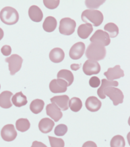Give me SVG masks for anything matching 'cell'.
<instances>
[{"instance_id": "obj_1", "label": "cell", "mask_w": 130, "mask_h": 147, "mask_svg": "<svg viewBox=\"0 0 130 147\" xmlns=\"http://www.w3.org/2000/svg\"><path fill=\"white\" fill-rule=\"evenodd\" d=\"M81 18L86 23L90 24L92 27H99L104 20L103 13L97 10H86L82 13Z\"/></svg>"}, {"instance_id": "obj_2", "label": "cell", "mask_w": 130, "mask_h": 147, "mask_svg": "<svg viewBox=\"0 0 130 147\" xmlns=\"http://www.w3.org/2000/svg\"><path fill=\"white\" fill-rule=\"evenodd\" d=\"M106 49L102 45L92 43L86 50V56L89 60L99 61L104 59L106 56Z\"/></svg>"}, {"instance_id": "obj_3", "label": "cell", "mask_w": 130, "mask_h": 147, "mask_svg": "<svg viewBox=\"0 0 130 147\" xmlns=\"http://www.w3.org/2000/svg\"><path fill=\"white\" fill-rule=\"evenodd\" d=\"M0 19L5 24L13 25L19 20V14L14 7L7 6L3 7L0 12Z\"/></svg>"}, {"instance_id": "obj_4", "label": "cell", "mask_w": 130, "mask_h": 147, "mask_svg": "<svg viewBox=\"0 0 130 147\" xmlns=\"http://www.w3.org/2000/svg\"><path fill=\"white\" fill-rule=\"evenodd\" d=\"M105 96H108L113 101L115 106H117L123 102L124 96L121 90L115 87H108L103 90Z\"/></svg>"}, {"instance_id": "obj_5", "label": "cell", "mask_w": 130, "mask_h": 147, "mask_svg": "<svg viewBox=\"0 0 130 147\" xmlns=\"http://www.w3.org/2000/svg\"><path fill=\"white\" fill-rule=\"evenodd\" d=\"M76 22L70 18H63L59 22V33L62 35H70L75 31Z\"/></svg>"}, {"instance_id": "obj_6", "label": "cell", "mask_w": 130, "mask_h": 147, "mask_svg": "<svg viewBox=\"0 0 130 147\" xmlns=\"http://www.w3.org/2000/svg\"><path fill=\"white\" fill-rule=\"evenodd\" d=\"M5 61L8 63L9 71L10 75H14L20 70L22 67L23 59L18 54H12L10 57L5 58Z\"/></svg>"}, {"instance_id": "obj_7", "label": "cell", "mask_w": 130, "mask_h": 147, "mask_svg": "<svg viewBox=\"0 0 130 147\" xmlns=\"http://www.w3.org/2000/svg\"><path fill=\"white\" fill-rule=\"evenodd\" d=\"M90 40L92 43L102 45L104 47L109 46L111 43V39L108 34L101 29L97 30L90 37Z\"/></svg>"}, {"instance_id": "obj_8", "label": "cell", "mask_w": 130, "mask_h": 147, "mask_svg": "<svg viewBox=\"0 0 130 147\" xmlns=\"http://www.w3.org/2000/svg\"><path fill=\"white\" fill-rule=\"evenodd\" d=\"M1 136L5 142H12L17 137V131L12 124H7L3 126L1 131Z\"/></svg>"}, {"instance_id": "obj_9", "label": "cell", "mask_w": 130, "mask_h": 147, "mask_svg": "<svg viewBox=\"0 0 130 147\" xmlns=\"http://www.w3.org/2000/svg\"><path fill=\"white\" fill-rule=\"evenodd\" d=\"M83 71L86 75L89 76L99 74L101 71V66L97 61L88 59L83 65Z\"/></svg>"}, {"instance_id": "obj_10", "label": "cell", "mask_w": 130, "mask_h": 147, "mask_svg": "<svg viewBox=\"0 0 130 147\" xmlns=\"http://www.w3.org/2000/svg\"><path fill=\"white\" fill-rule=\"evenodd\" d=\"M68 87L67 82L61 79H55L53 80L50 82L49 89L53 93H63L67 91V88Z\"/></svg>"}, {"instance_id": "obj_11", "label": "cell", "mask_w": 130, "mask_h": 147, "mask_svg": "<svg viewBox=\"0 0 130 147\" xmlns=\"http://www.w3.org/2000/svg\"><path fill=\"white\" fill-rule=\"evenodd\" d=\"M86 50L85 44L83 42H78L73 44L69 50V55L71 59L78 60L84 54Z\"/></svg>"}, {"instance_id": "obj_12", "label": "cell", "mask_w": 130, "mask_h": 147, "mask_svg": "<svg viewBox=\"0 0 130 147\" xmlns=\"http://www.w3.org/2000/svg\"><path fill=\"white\" fill-rule=\"evenodd\" d=\"M46 113L47 115L55 122L59 121L63 117L61 109L54 103L49 104L46 107Z\"/></svg>"}, {"instance_id": "obj_13", "label": "cell", "mask_w": 130, "mask_h": 147, "mask_svg": "<svg viewBox=\"0 0 130 147\" xmlns=\"http://www.w3.org/2000/svg\"><path fill=\"white\" fill-rule=\"evenodd\" d=\"M104 75L107 77V80L109 81H113L114 80L123 77L125 75L123 70L121 69L119 65L115 66L113 68H109Z\"/></svg>"}, {"instance_id": "obj_14", "label": "cell", "mask_w": 130, "mask_h": 147, "mask_svg": "<svg viewBox=\"0 0 130 147\" xmlns=\"http://www.w3.org/2000/svg\"><path fill=\"white\" fill-rule=\"evenodd\" d=\"M69 98L68 96H57L51 98V103L55 104L62 111H67L69 109Z\"/></svg>"}, {"instance_id": "obj_15", "label": "cell", "mask_w": 130, "mask_h": 147, "mask_svg": "<svg viewBox=\"0 0 130 147\" xmlns=\"http://www.w3.org/2000/svg\"><path fill=\"white\" fill-rule=\"evenodd\" d=\"M86 108L91 112H97L101 108L102 103L100 100L95 96L88 97L86 100Z\"/></svg>"}, {"instance_id": "obj_16", "label": "cell", "mask_w": 130, "mask_h": 147, "mask_svg": "<svg viewBox=\"0 0 130 147\" xmlns=\"http://www.w3.org/2000/svg\"><path fill=\"white\" fill-rule=\"evenodd\" d=\"M29 16L30 18L35 22H39L43 20V13L37 5H32L29 7Z\"/></svg>"}, {"instance_id": "obj_17", "label": "cell", "mask_w": 130, "mask_h": 147, "mask_svg": "<svg viewBox=\"0 0 130 147\" xmlns=\"http://www.w3.org/2000/svg\"><path fill=\"white\" fill-rule=\"evenodd\" d=\"M13 96L12 92L4 91L0 94V107L3 109H10L12 106L11 98Z\"/></svg>"}, {"instance_id": "obj_18", "label": "cell", "mask_w": 130, "mask_h": 147, "mask_svg": "<svg viewBox=\"0 0 130 147\" xmlns=\"http://www.w3.org/2000/svg\"><path fill=\"white\" fill-rule=\"evenodd\" d=\"M55 125L53 120L49 118H43L39 123V130L43 134L49 133L52 131Z\"/></svg>"}, {"instance_id": "obj_19", "label": "cell", "mask_w": 130, "mask_h": 147, "mask_svg": "<svg viewBox=\"0 0 130 147\" xmlns=\"http://www.w3.org/2000/svg\"><path fill=\"white\" fill-rule=\"evenodd\" d=\"M64 58H65V53L61 48H53L49 53V58L53 63H61L63 60Z\"/></svg>"}, {"instance_id": "obj_20", "label": "cell", "mask_w": 130, "mask_h": 147, "mask_svg": "<svg viewBox=\"0 0 130 147\" xmlns=\"http://www.w3.org/2000/svg\"><path fill=\"white\" fill-rule=\"evenodd\" d=\"M102 84L99 89L97 90V94L99 96L100 98L105 99L106 96L103 94V90L106 88L108 87H117L119 86V83L116 81H109L106 79H103L102 80Z\"/></svg>"}, {"instance_id": "obj_21", "label": "cell", "mask_w": 130, "mask_h": 147, "mask_svg": "<svg viewBox=\"0 0 130 147\" xmlns=\"http://www.w3.org/2000/svg\"><path fill=\"white\" fill-rule=\"evenodd\" d=\"M93 31V27L90 24L85 23L80 24L78 29V35L81 39H86L90 36Z\"/></svg>"}, {"instance_id": "obj_22", "label": "cell", "mask_w": 130, "mask_h": 147, "mask_svg": "<svg viewBox=\"0 0 130 147\" xmlns=\"http://www.w3.org/2000/svg\"><path fill=\"white\" fill-rule=\"evenodd\" d=\"M12 103L16 107H21L25 106L28 103L27 98L24 95L22 92H18L12 98Z\"/></svg>"}, {"instance_id": "obj_23", "label": "cell", "mask_w": 130, "mask_h": 147, "mask_svg": "<svg viewBox=\"0 0 130 147\" xmlns=\"http://www.w3.org/2000/svg\"><path fill=\"white\" fill-rule=\"evenodd\" d=\"M57 20L53 16H47L45 18L43 24V28L44 31L48 33H51L55 31L57 27Z\"/></svg>"}, {"instance_id": "obj_24", "label": "cell", "mask_w": 130, "mask_h": 147, "mask_svg": "<svg viewBox=\"0 0 130 147\" xmlns=\"http://www.w3.org/2000/svg\"><path fill=\"white\" fill-rule=\"evenodd\" d=\"M57 79H61L67 82L68 86H71L73 84V80H74V77H73V73L67 69H62L59 71L57 73Z\"/></svg>"}, {"instance_id": "obj_25", "label": "cell", "mask_w": 130, "mask_h": 147, "mask_svg": "<svg viewBox=\"0 0 130 147\" xmlns=\"http://www.w3.org/2000/svg\"><path fill=\"white\" fill-rule=\"evenodd\" d=\"M45 106V102L43 100L35 99L31 102L30 109L34 114H39L43 111Z\"/></svg>"}, {"instance_id": "obj_26", "label": "cell", "mask_w": 130, "mask_h": 147, "mask_svg": "<svg viewBox=\"0 0 130 147\" xmlns=\"http://www.w3.org/2000/svg\"><path fill=\"white\" fill-rule=\"evenodd\" d=\"M105 32L108 34L109 37L114 38L116 37L119 34V28L117 24L113 22H109L105 25L104 27Z\"/></svg>"}, {"instance_id": "obj_27", "label": "cell", "mask_w": 130, "mask_h": 147, "mask_svg": "<svg viewBox=\"0 0 130 147\" xmlns=\"http://www.w3.org/2000/svg\"><path fill=\"white\" fill-rule=\"evenodd\" d=\"M30 127H31V123L27 119L21 118L16 121V127L17 130L20 131V132H25V131L29 130Z\"/></svg>"}, {"instance_id": "obj_28", "label": "cell", "mask_w": 130, "mask_h": 147, "mask_svg": "<svg viewBox=\"0 0 130 147\" xmlns=\"http://www.w3.org/2000/svg\"><path fill=\"white\" fill-rule=\"evenodd\" d=\"M69 107L73 112H78L82 107V102L79 98L73 97L69 101Z\"/></svg>"}, {"instance_id": "obj_29", "label": "cell", "mask_w": 130, "mask_h": 147, "mask_svg": "<svg viewBox=\"0 0 130 147\" xmlns=\"http://www.w3.org/2000/svg\"><path fill=\"white\" fill-rule=\"evenodd\" d=\"M111 147H125V142L123 137L121 135H116L111 139Z\"/></svg>"}, {"instance_id": "obj_30", "label": "cell", "mask_w": 130, "mask_h": 147, "mask_svg": "<svg viewBox=\"0 0 130 147\" xmlns=\"http://www.w3.org/2000/svg\"><path fill=\"white\" fill-rule=\"evenodd\" d=\"M51 147H64L65 146V142L64 140L61 138H58L49 136Z\"/></svg>"}, {"instance_id": "obj_31", "label": "cell", "mask_w": 130, "mask_h": 147, "mask_svg": "<svg viewBox=\"0 0 130 147\" xmlns=\"http://www.w3.org/2000/svg\"><path fill=\"white\" fill-rule=\"evenodd\" d=\"M105 2V0H103V1H90V0H88V1H85V4L86 7L88 8H89V10H95V9H97L100 7V5L103 4Z\"/></svg>"}, {"instance_id": "obj_32", "label": "cell", "mask_w": 130, "mask_h": 147, "mask_svg": "<svg viewBox=\"0 0 130 147\" xmlns=\"http://www.w3.org/2000/svg\"><path fill=\"white\" fill-rule=\"evenodd\" d=\"M67 127L65 124H59L55 128L54 133L57 136H63L67 133Z\"/></svg>"}, {"instance_id": "obj_33", "label": "cell", "mask_w": 130, "mask_h": 147, "mask_svg": "<svg viewBox=\"0 0 130 147\" xmlns=\"http://www.w3.org/2000/svg\"><path fill=\"white\" fill-rule=\"evenodd\" d=\"M60 1L59 0H55V1H48V0H44L43 3L45 6L50 10H53V9L57 8L58 5H59Z\"/></svg>"}, {"instance_id": "obj_34", "label": "cell", "mask_w": 130, "mask_h": 147, "mask_svg": "<svg viewBox=\"0 0 130 147\" xmlns=\"http://www.w3.org/2000/svg\"><path fill=\"white\" fill-rule=\"evenodd\" d=\"M101 84V80L97 77H92L89 80V85L92 88H98Z\"/></svg>"}, {"instance_id": "obj_35", "label": "cell", "mask_w": 130, "mask_h": 147, "mask_svg": "<svg viewBox=\"0 0 130 147\" xmlns=\"http://www.w3.org/2000/svg\"><path fill=\"white\" fill-rule=\"evenodd\" d=\"M1 52L3 56H10L12 53V48L8 45H5L1 48Z\"/></svg>"}, {"instance_id": "obj_36", "label": "cell", "mask_w": 130, "mask_h": 147, "mask_svg": "<svg viewBox=\"0 0 130 147\" xmlns=\"http://www.w3.org/2000/svg\"><path fill=\"white\" fill-rule=\"evenodd\" d=\"M82 147H97V145L92 141H87L83 144Z\"/></svg>"}, {"instance_id": "obj_37", "label": "cell", "mask_w": 130, "mask_h": 147, "mask_svg": "<svg viewBox=\"0 0 130 147\" xmlns=\"http://www.w3.org/2000/svg\"><path fill=\"white\" fill-rule=\"evenodd\" d=\"M31 147H47L43 143L39 142V141H34Z\"/></svg>"}, {"instance_id": "obj_38", "label": "cell", "mask_w": 130, "mask_h": 147, "mask_svg": "<svg viewBox=\"0 0 130 147\" xmlns=\"http://www.w3.org/2000/svg\"><path fill=\"white\" fill-rule=\"evenodd\" d=\"M81 66V64H72V65H71V69L73 71H77L79 69H80Z\"/></svg>"}, {"instance_id": "obj_39", "label": "cell", "mask_w": 130, "mask_h": 147, "mask_svg": "<svg viewBox=\"0 0 130 147\" xmlns=\"http://www.w3.org/2000/svg\"><path fill=\"white\" fill-rule=\"evenodd\" d=\"M3 35H4V33H3V29L1 28H0V40H1L3 39Z\"/></svg>"}, {"instance_id": "obj_40", "label": "cell", "mask_w": 130, "mask_h": 147, "mask_svg": "<svg viewBox=\"0 0 130 147\" xmlns=\"http://www.w3.org/2000/svg\"><path fill=\"white\" fill-rule=\"evenodd\" d=\"M0 89H1V85H0Z\"/></svg>"}]
</instances>
